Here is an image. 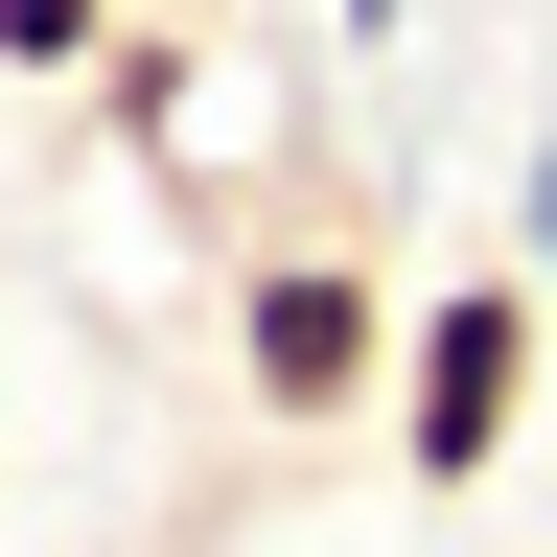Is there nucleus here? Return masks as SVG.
<instances>
[{
  "label": "nucleus",
  "instance_id": "f257e3e1",
  "mask_svg": "<svg viewBox=\"0 0 557 557\" xmlns=\"http://www.w3.org/2000/svg\"><path fill=\"white\" fill-rule=\"evenodd\" d=\"M534 302L557 278L534 256H465V278H418V348H395V487H465L511 465V418H534Z\"/></svg>",
  "mask_w": 557,
  "mask_h": 557
},
{
  "label": "nucleus",
  "instance_id": "f03ea898",
  "mask_svg": "<svg viewBox=\"0 0 557 557\" xmlns=\"http://www.w3.org/2000/svg\"><path fill=\"white\" fill-rule=\"evenodd\" d=\"M395 348H418V302H395L372 256H256L233 278V395L256 418H372Z\"/></svg>",
  "mask_w": 557,
  "mask_h": 557
},
{
  "label": "nucleus",
  "instance_id": "7ed1b4c3",
  "mask_svg": "<svg viewBox=\"0 0 557 557\" xmlns=\"http://www.w3.org/2000/svg\"><path fill=\"white\" fill-rule=\"evenodd\" d=\"M0 70L70 94V70H116V0H0Z\"/></svg>",
  "mask_w": 557,
  "mask_h": 557
},
{
  "label": "nucleus",
  "instance_id": "20e7f679",
  "mask_svg": "<svg viewBox=\"0 0 557 557\" xmlns=\"http://www.w3.org/2000/svg\"><path fill=\"white\" fill-rule=\"evenodd\" d=\"M511 256L557 278V116H534V186H511Z\"/></svg>",
  "mask_w": 557,
  "mask_h": 557
},
{
  "label": "nucleus",
  "instance_id": "39448f33",
  "mask_svg": "<svg viewBox=\"0 0 557 557\" xmlns=\"http://www.w3.org/2000/svg\"><path fill=\"white\" fill-rule=\"evenodd\" d=\"M348 47H395V0H348Z\"/></svg>",
  "mask_w": 557,
  "mask_h": 557
}]
</instances>
